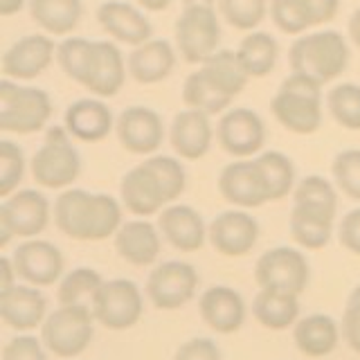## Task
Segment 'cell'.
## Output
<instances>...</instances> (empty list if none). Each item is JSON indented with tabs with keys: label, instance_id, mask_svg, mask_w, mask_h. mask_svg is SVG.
<instances>
[{
	"label": "cell",
	"instance_id": "obj_9",
	"mask_svg": "<svg viewBox=\"0 0 360 360\" xmlns=\"http://www.w3.org/2000/svg\"><path fill=\"white\" fill-rule=\"evenodd\" d=\"M95 320L110 331L131 329L144 313V300L138 284L131 279L104 281L95 297Z\"/></svg>",
	"mask_w": 360,
	"mask_h": 360
},
{
	"label": "cell",
	"instance_id": "obj_51",
	"mask_svg": "<svg viewBox=\"0 0 360 360\" xmlns=\"http://www.w3.org/2000/svg\"><path fill=\"white\" fill-rule=\"evenodd\" d=\"M22 5H25V0H0V14L11 16V14H16V11H20Z\"/></svg>",
	"mask_w": 360,
	"mask_h": 360
},
{
	"label": "cell",
	"instance_id": "obj_48",
	"mask_svg": "<svg viewBox=\"0 0 360 360\" xmlns=\"http://www.w3.org/2000/svg\"><path fill=\"white\" fill-rule=\"evenodd\" d=\"M340 331L349 349L360 356V304H347L345 307Z\"/></svg>",
	"mask_w": 360,
	"mask_h": 360
},
{
	"label": "cell",
	"instance_id": "obj_46",
	"mask_svg": "<svg viewBox=\"0 0 360 360\" xmlns=\"http://www.w3.org/2000/svg\"><path fill=\"white\" fill-rule=\"evenodd\" d=\"M174 360H221V352L210 338H191L178 347Z\"/></svg>",
	"mask_w": 360,
	"mask_h": 360
},
{
	"label": "cell",
	"instance_id": "obj_6",
	"mask_svg": "<svg viewBox=\"0 0 360 360\" xmlns=\"http://www.w3.org/2000/svg\"><path fill=\"white\" fill-rule=\"evenodd\" d=\"M79 172H82V160L70 144L68 129H50L43 146L32 158V176L37 185L48 189H63L75 183Z\"/></svg>",
	"mask_w": 360,
	"mask_h": 360
},
{
	"label": "cell",
	"instance_id": "obj_19",
	"mask_svg": "<svg viewBox=\"0 0 360 360\" xmlns=\"http://www.w3.org/2000/svg\"><path fill=\"white\" fill-rule=\"evenodd\" d=\"M45 311H48V300L39 288L16 284L0 292V318L9 329H37L45 322Z\"/></svg>",
	"mask_w": 360,
	"mask_h": 360
},
{
	"label": "cell",
	"instance_id": "obj_41",
	"mask_svg": "<svg viewBox=\"0 0 360 360\" xmlns=\"http://www.w3.org/2000/svg\"><path fill=\"white\" fill-rule=\"evenodd\" d=\"M295 202L300 205H309V207H318L326 212H338V194L333 185L322 176H307L297 185L295 194H292Z\"/></svg>",
	"mask_w": 360,
	"mask_h": 360
},
{
	"label": "cell",
	"instance_id": "obj_18",
	"mask_svg": "<svg viewBox=\"0 0 360 360\" xmlns=\"http://www.w3.org/2000/svg\"><path fill=\"white\" fill-rule=\"evenodd\" d=\"M200 318L212 331L217 333H234L245 322V302L230 286H212L198 300Z\"/></svg>",
	"mask_w": 360,
	"mask_h": 360
},
{
	"label": "cell",
	"instance_id": "obj_38",
	"mask_svg": "<svg viewBox=\"0 0 360 360\" xmlns=\"http://www.w3.org/2000/svg\"><path fill=\"white\" fill-rule=\"evenodd\" d=\"M183 99L189 108L202 110V112H207V115L223 112L232 101V97L221 93V90L210 82L207 75L202 72L200 68L187 77V82L183 86Z\"/></svg>",
	"mask_w": 360,
	"mask_h": 360
},
{
	"label": "cell",
	"instance_id": "obj_22",
	"mask_svg": "<svg viewBox=\"0 0 360 360\" xmlns=\"http://www.w3.org/2000/svg\"><path fill=\"white\" fill-rule=\"evenodd\" d=\"M99 25L108 32L112 39L127 45H142L151 39V22L144 18L140 9H135L120 0H110L97 9Z\"/></svg>",
	"mask_w": 360,
	"mask_h": 360
},
{
	"label": "cell",
	"instance_id": "obj_42",
	"mask_svg": "<svg viewBox=\"0 0 360 360\" xmlns=\"http://www.w3.org/2000/svg\"><path fill=\"white\" fill-rule=\"evenodd\" d=\"M268 0H219V9L236 30H255L266 16Z\"/></svg>",
	"mask_w": 360,
	"mask_h": 360
},
{
	"label": "cell",
	"instance_id": "obj_13",
	"mask_svg": "<svg viewBox=\"0 0 360 360\" xmlns=\"http://www.w3.org/2000/svg\"><path fill=\"white\" fill-rule=\"evenodd\" d=\"M207 236L217 252L225 257H243L259 239V223L243 210H230L210 223Z\"/></svg>",
	"mask_w": 360,
	"mask_h": 360
},
{
	"label": "cell",
	"instance_id": "obj_2",
	"mask_svg": "<svg viewBox=\"0 0 360 360\" xmlns=\"http://www.w3.org/2000/svg\"><path fill=\"white\" fill-rule=\"evenodd\" d=\"M273 115L292 133H315L322 124V84L292 72L273 99Z\"/></svg>",
	"mask_w": 360,
	"mask_h": 360
},
{
	"label": "cell",
	"instance_id": "obj_29",
	"mask_svg": "<svg viewBox=\"0 0 360 360\" xmlns=\"http://www.w3.org/2000/svg\"><path fill=\"white\" fill-rule=\"evenodd\" d=\"M333 221V212L295 202L290 210V236L307 250H322L331 241Z\"/></svg>",
	"mask_w": 360,
	"mask_h": 360
},
{
	"label": "cell",
	"instance_id": "obj_20",
	"mask_svg": "<svg viewBox=\"0 0 360 360\" xmlns=\"http://www.w3.org/2000/svg\"><path fill=\"white\" fill-rule=\"evenodd\" d=\"M219 189L223 198L236 207H262L268 202L255 160H239L225 167L219 178Z\"/></svg>",
	"mask_w": 360,
	"mask_h": 360
},
{
	"label": "cell",
	"instance_id": "obj_53",
	"mask_svg": "<svg viewBox=\"0 0 360 360\" xmlns=\"http://www.w3.org/2000/svg\"><path fill=\"white\" fill-rule=\"evenodd\" d=\"M191 5H214V0H183V7H191Z\"/></svg>",
	"mask_w": 360,
	"mask_h": 360
},
{
	"label": "cell",
	"instance_id": "obj_39",
	"mask_svg": "<svg viewBox=\"0 0 360 360\" xmlns=\"http://www.w3.org/2000/svg\"><path fill=\"white\" fill-rule=\"evenodd\" d=\"M326 104H329V112L340 127L360 131V86L338 84L329 93Z\"/></svg>",
	"mask_w": 360,
	"mask_h": 360
},
{
	"label": "cell",
	"instance_id": "obj_3",
	"mask_svg": "<svg viewBox=\"0 0 360 360\" xmlns=\"http://www.w3.org/2000/svg\"><path fill=\"white\" fill-rule=\"evenodd\" d=\"M290 68L292 72L307 75L320 84L333 82L347 70L349 63V48L342 34L324 30L307 34L297 39L290 48Z\"/></svg>",
	"mask_w": 360,
	"mask_h": 360
},
{
	"label": "cell",
	"instance_id": "obj_21",
	"mask_svg": "<svg viewBox=\"0 0 360 360\" xmlns=\"http://www.w3.org/2000/svg\"><path fill=\"white\" fill-rule=\"evenodd\" d=\"M158 228L162 236L180 252H196L205 243V223L202 217L189 205L165 207L158 217Z\"/></svg>",
	"mask_w": 360,
	"mask_h": 360
},
{
	"label": "cell",
	"instance_id": "obj_25",
	"mask_svg": "<svg viewBox=\"0 0 360 360\" xmlns=\"http://www.w3.org/2000/svg\"><path fill=\"white\" fill-rule=\"evenodd\" d=\"M115 248L124 262L151 266L160 255V234L149 221H127L115 232Z\"/></svg>",
	"mask_w": 360,
	"mask_h": 360
},
{
	"label": "cell",
	"instance_id": "obj_37",
	"mask_svg": "<svg viewBox=\"0 0 360 360\" xmlns=\"http://www.w3.org/2000/svg\"><path fill=\"white\" fill-rule=\"evenodd\" d=\"M239 61L250 77H266L273 72L277 63V41L266 32H252L250 37L241 41V48L236 50Z\"/></svg>",
	"mask_w": 360,
	"mask_h": 360
},
{
	"label": "cell",
	"instance_id": "obj_27",
	"mask_svg": "<svg viewBox=\"0 0 360 360\" xmlns=\"http://www.w3.org/2000/svg\"><path fill=\"white\" fill-rule=\"evenodd\" d=\"M65 129L82 142H101L112 129V112L99 99H79L65 110Z\"/></svg>",
	"mask_w": 360,
	"mask_h": 360
},
{
	"label": "cell",
	"instance_id": "obj_44",
	"mask_svg": "<svg viewBox=\"0 0 360 360\" xmlns=\"http://www.w3.org/2000/svg\"><path fill=\"white\" fill-rule=\"evenodd\" d=\"M331 172L335 178V185L342 189V194L354 200H360V151L349 149L338 153Z\"/></svg>",
	"mask_w": 360,
	"mask_h": 360
},
{
	"label": "cell",
	"instance_id": "obj_33",
	"mask_svg": "<svg viewBox=\"0 0 360 360\" xmlns=\"http://www.w3.org/2000/svg\"><path fill=\"white\" fill-rule=\"evenodd\" d=\"M200 70L205 72L210 82L228 97L239 95L245 88L248 79H250V75L245 72L243 63L239 61V54L232 50H217L210 59L202 61Z\"/></svg>",
	"mask_w": 360,
	"mask_h": 360
},
{
	"label": "cell",
	"instance_id": "obj_8",
	"mask_svg": "<svg viewBox=\"0 0 360 360\" xmlns=\"http://www.w3.org/2000/svg\"><path fill=\"white\" fill-rule=\"evenodd\" d=\"M221 25L214 5L183 7L176 20V43L187 63H202L219 50Z\"/></svg>",
	"mask_w": 360,
	"mask_h": 360
},
{
	"label": "cell",
	"instance_id": "obj_45",
	"mask_svg": "<svg viewBox=\"0 0 360 360\" xmlns=\"http://www.w3.org/2000/svg\"><path fill=\"white\" fill-rule=\"evenodd\" d=\"M3 360H45V352L34 335H16L5 345Z\"/></svg>",
	"mask_w": 360,
	"mask_h": 360
},
{
	"label": "cell",
	"instance_id": "obj_26",
	"mask_svg": "<svg viewBox=\"0 0 360 360\" xmlns=\"http://www.w3.org/2000/svg\"><path fill=\"white\" fill-rule=\"evenodd\" d=\"M292 340L295 347L309 358H324L335 352L340 342V326L324 313H313L295 322L292 329Z\"/></svg>",
	"mask_w": 360,
	"mask_h": 360
},
{
	"label": "cell",
	"instance_id": "obj_32",
	"mask_svg": "<svg viewBox=\"0 0 360 360\" xmlns=\"http://www.w3.org/2000/svg\"><path fill=\"white\" fill-rule=\"evenodd\" d=\"M82 0H30V14L45 32L61 37L82 20Z\"/></svg>",
	"mask_w": 360,
	"mask_h": 360
},
{
	"label": "cell",
	"instance_id": "obj_52",
	"mask_svg": "<svg viewBox=\"0 0 360 360\" xmlns=\"http://www.w3.org/2000/svg\"><path fill=\"white\" fill-rule=\"evenodd\" d=\"M138 3H140V7L149 9V11H162L172 5L174 0H138Z\"/></svg>",
	"mask_w": 360,
	"mask_h": 360
},
{
	"label": "cell",
	"instance_id": "obj_50",
	"mask_svg": "<svg viewBox=\"0 0 360 360\" xmlns=\"http://www.w3.org/2000/svg\"><path fill=\"white\" fill-rule=\"evenodd\" d=\"M349 37H352L354 45L360 48V9H356L354 16L349 18Z\"/></svg>",
	"mask_w": 360,
	"mask_h": 360
},
{
	"label": "cell",
	"instance_id": "obj_10",
	"mask_svg": "<svg viewBox=\"0 0 360 360\" xmlns=\"http://www.w3.org/2000/svg\"><path fill=\"white\" fill-rule=\"evenodd\" d=\"M309 262L300 250L279 245L257 259L255 279L262 288L302 295L309 286Z\"/></svg>",
	"mask_w": 360,
	"mask_h": 360
},
{
	"label": "cell",
	"instance_id": "obj_36",
	"mask_svg": "<svg viewBox=\"0 0 360 360\" xmlns=\"http://www.w3.org/2000/svg\"><path fill=\"white\" fill-rule=\"evenodd\" d=\"M255 165L262 176V183L266 187L268 200H281L290 194L292 180H295V167L284 153L268 151L255 158Z\"/></svg>",
	"mask_w": 360,
	"mask_h": 360
},
{
	"label": "cell",
	"instance_id": "obj_24",
	"mask_svg": "<svg viewBox=\"0 0 360 360\" xmlns=\"http://www.w3.org/2000/svg\"><path fill=\"white\" fill-rule=\"evenodd\" d=\"M172 146L187 160H198L205 155L212 146V124L207 112L196 108L178 112L172 124Z\"/></svg>",
	"mask_w": 360,
	"mask_h": 360
},
{
	"label": "cell",
	"instance_id": "obj_12",
	"mask_svg": "<svg viewBox=\"0 0 360 360\" xmlns=\"http://www.w3.org/2000/svg\"><path fill=\"white\" fill-rule=\"evenodd\" d=\"M219 144L234 158H248L262 151L266 142V127L262 117L250 108L228 110L217 129Z\"/></svg>",
	"mask_w": 360,
	"mask_h": 360
},
{
	"label": "cell",
	"instance_id": "obj_5",
	"mask_svg": "<svg viewBox=\"0 0 360 360\" xmlns=\"http://www.w3.org/2000/svg\"><path fill=\"white\" fill-rule=\"evenodd\" d=\"M95 313L79 307H61L41 324L43 345L59 358L82 356L95 335Z\"/></svg>",
	"mask_w": 360,
	"mask_h": 360
},
{
	"label": "cell",
	"instance_id": "obj_14",
	"mask_svg": "<svg viewBox=\"0 0 360 360\" xmlns=\"http://www.w3.org/2000/svg\"><path fill=\"white\" fill-rule=\"evenodd\" d=\"M120 144L131 153L151 155L160 149L165 140V124L155 110L144 106H131L117 120Z\"/></svg>",
	"mask_w": 360,
	"mask_h": 360
},
{
	"label": "cell",
	"instance_id": "obj_30",
	"mask_svg": "<svg viewBox=\"0 0 360 360\" xmlns=\"http://www.w3.org/2000/svg\"><path fill=\"white\" fill-rule=\"evenodd\" d=\"M255 320L273 331H284L300 318V295L273 288H262L252 302Z\"/></svg>",
	"mask_w": 360,
	"mask_h": 360
},
{
	"label": "cell",
	"instance_id": "obj_4",
	"mask_svg": "<svg viewBox=\"0 0 360 360\" xmlns=\"http://www.w3.org/2000/svg\"><path fill=\"white\" fill-rule=\"evenodd\" d=\"M52 115L50 97L41 88L5 79L0 84V131L30 135L45 127Z\"/></svg>",
	"mask_w": 360,
	"mask_h": 360
},
{
	"label": "cell",
	"instance_id": "obj_43",
	"mask_svg": "<svg viewBox=\"0 0 360 360\" xmlns=\"http://www.w3.org/2000/svg\"><path fill=\"white\" fill-rule=\"evenodd\" d=\"M22 172H25V158H22L20 146L3 140L0 142V196L7 198L14 194L22 180Z\"/></svg>",
	"mask_w": 360,
	"mask_h": 360
},
{
	"label": "cell",
	"instance_id": "obj_31",
	"mask_svg": "<svg viewBox=\"0 0 360 360\" xmlns=\"http://www.w3.org/2000/svg\"><path fill=\"white\" fill-rule=\"evenodd\" d=\"M95 45H97V61H95L93 82H90L88 90L95 93L97 97H112L120 93L124 82H127L129 65H124L117 45L106 41H95Z\"/></svg>",
	"mask_w": 360,
	"mask_h": 360
},
{
	"label": "cell",
	"instance_id": "obj_16",
	"mask_svg": "<svg viewBox=\"0 0 360 360\" xmlns=\"http://www.w3.org/2000/svg\"><path fill=\"white\" fill-rule=\"evenodd\" d=\"M340 0H273L270 16L284 34H302L309 27L331 22Z\"/></svg>",
	"mask_w": 360,
	"mask_h": 360
},
{
	"label": "cell",
	"instance_id": "obj_17",
	"mask_svg": "<svg viewBox=\"0 0 360 360\" xmlns=\"http://www.w3.org/2000/svg\"><path fill=\"white\" fill-rule=\"evenodd\" d=\"M54 59V43L43 34H30L16 41L3 54V75L16 82H30L50 68Z\"/></svg>",
	"mask_w": 360,
	"mask_h": 360
},
{
	"label": "cell",
	"instance_id": "obj_15",
	"mask_svg": "<svg viewBox=\"0 0 360 360\" xmlns=\"http://www.w3.org/2000/svg\"><path fill=\"white\" fill-rule=\"evenodd\" d=\"M11 259L18 277L32 286H52L63 273V255L50 241L32 239L20 243Z\"/></svg>",
	"mask_w": 360,
	"mask_h": 360
},
{
	"label": "cell",
	"instance_id": "obj_40",
	"mask_svg": "<svg viewBox=\"0 0 360 360\" xmlns=\"http://www.w3.org/2000/svg\"><path fill=\"white\" fill-rule=\"evenodd\" d=\"M144 165L151 169L158 185H160L162 194L167 198V202H174L180 194L185 191V169L180 165L176 158L169 155H149L144 160Z\"/></svg>",
	"mask_w": 360,
	"mask_h": 360
},
{
	"label": "cell",
	"instance_id": "obj_49",
	"mask_svg": "<svg viewBox=\"0 0 360 360\" xmlns=\"http://www.w3.org/2000/svg\"><path fill=\"white\" fill-rule=\"evenodd\" d=\"M0 270H3V288H0V292L9 290L11 286H16L14 277H18V273H16V266H14V259H9V257L0 259Z\"/></svg>",
	"mask_w": 360,
	"mask_h": 360
},
{
	"label": "cell",
	"instance_id": "obj_35",
	"mask_svg": "<svg viewBox=\"0 0 360 360\" xmlns=\"http://www.w3.org/2000/svg\"><path fill=\"white\" fill-rule=\"evenodd\" d=\"M104 284V279L93 268H75L70 275H65L63 281L59 284V292H56V300H59L61 307H79V309H88L93 311L95 307V297Z\"/></svg>",
	"mask_w": 360,
	"mask_h": 360
},
{
	"label": "cell",
	"instance_id": "obj_1",
	"mask_svg": "<svg viewBox=\"0 0 360 360\" xmlns=\"http://www.w3.org/2000/svg\"><path fill=\"white\" fill-rule=\"evenodd\" d=\"M54 223L77 241H104L122 225L120 202L108 194L68 189L54 202Z\"/></svg>",
	"mask_w": 360,
	"mask_h": 360
},
{
	"label": "cell",
	"instance_id": "obj_23",
	"mask_svg": "<svg viewBox=\"0 0 360 360\" xmlns=\"http://www.w3.org/2000/svg\"><path fill=\"white\" fill-rule=\"evenodd\" d=\"M120 191L124 205L135 217H151V214L160 212L167 205L160 185H158L153 172L144 162L127 172V176L122 178Z\"/></svg>",
	"mask_w": 360,
	"mask_h": 360
},
{
	"label": "cell",
	"instance_id": "obj_11",
	"mask_svg": "<svg viewBox=\"0 0 360 360\" xmlns=\"http://www.w3.org/2000/svg\"><path fill=\"white\" fill-rule=\"evenodd\" d=\"M198 288V273L185 262H165L151 270L146 279V295L160 311L183 309L194 300Z\"/></svg>",
	"mask_w": 360,
	"mask_h": 360
},
{
	"label": "cell",
	"instance_id": "obj_47",
	"mask_svg": "<svg viewBox=\"0 0 360 360\" xmlns=\"http://www.w3.org/2000/svg\"><path fill=\"white\" fill-rule=\"evenodd\" d=\"M338 239L349 252L360 255V207L342 217L340 228H338Z\"/></svg>",
	"mask_w": 360,
	"mask_h": 360
},
{
	"label": "cell",
	"instance_id": "obj_34",
	"mask_svg": "<svg viewBox=\"0 0 360 360\" xmlns=\"http://www.w3.org/2000/svg\"><path fill=\"white\" fill-rule=\"evenodd\" d=\"M56 61H59L61 70L70 77L72 82L88 88L95 72L97 45L86 39H65L59 48H56Z\"/></svg>",
	"mask_w": 360,
	"mask_h": 360
},
{
	"label": "cell",
	"instance_id": "obj_7",
	"mask_svg": "<svg viewBox=\"0 0 360 360\" xmlns=\"http://www.w3.org/2000/svg\"><path fill=\"white\" fill-rule=\"evenodd\" d=\"M50 202L37 189H20L0 205V248H7L14 236L32 239L48 228Z\"/></svg>",
	"mask_w": 360,
	"mask_h": 360
},
{
	"label": "cell",
	"instance_id": "obj_28",
	"mask_svg": "<svg viewBox=\"0 0 360 360\" xmlns=\"http://www.w3.org/2000/svg\"><path fill=\"white\" fill-rule=\"evenodd\" d=\"M127 65L138 84H158L172 75L176 52L167 41H146L131 52Z\"/></svg>",
	"mask_w": 360,
	"mask_h": 360
}]
</instances>
